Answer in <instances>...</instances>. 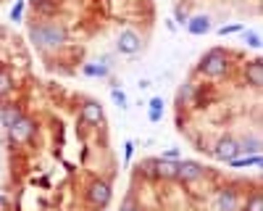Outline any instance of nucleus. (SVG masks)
Listing matches in <instances>:
<instances>
[{
  "instance_id": "1",
  "label": "nucleus",
  "mask_w": 263,
  "mask_h": 211,
  "mask_svg": "<svg viewBox=\"0 0 263 211\" xmlns=\"http://www.w3.org/2000/svg\"><path fill=\"white\" fill-rule=\"evenodd\" d=\"M29 42L40 53L61 50L69 42V32L58 21H42V24H29Z\"/></svg>"
},
{
  "instance_id": "2",
  "label": "nucleus",
  "mask_w": 263,
  "mask_h": 211,
  "mask_svg": "<svg viewBox=\"0 0 263 211\" xmlns=\"http://www.w3.org/2000/svg\"><path fill=\"white\" fill-rule=\"evenodd\" d=\"M232 72V56L224 48H211L197 61V74L205 79H224Z\"/></svg>"
},
{
  "instance_id": "3",
  "label": "nucleus",
  "mask_w": 263,
  "mask_h": 211,
  "mask_svg": "<svg viewBox=\"0 0 263 211\" xmlns=\"http://www.w3.org/2000/svg\"><path fill=\"white\" fill-rule=\"evenodd\" d=\"M84 198H87V203H92V206L103 208V206L111 203V198H114V187H111V182H108V180L95 177V180L87 182V187H84Z\"/></svg>"
},
{
  "instance_id": "4",
  "label": "nucleus",
  "mask_w": 263,
  "mask_h": 211,
  "mask_svg": "<svg viewBox=\"0 0 263 211\" xmlns=\"http://www.w3.org/2000/svg\"><path fill=\"white\" fill-rule=\"evenodd\" d=\"M205 177H208V166H203L200 161H192V159H179L177 161V182L192 185V182H200Z\"/></svg>"
},
{
  "instance_id": "5",
  "label": "nucleus",
  "mask_w": 263,
  "mask_h": 211,
  "mask_svg": "<svg viewBox=\"0 0 263 211\" xmlns=\"http://www.w3.org/2000/svg\"><path fill=\"white\" fill-rule=\"evenodd\" d=\"M145 50V37L137 32V29H121L119 37H116V53L121 56H137Z\"/></svg>"
},
{
  "instance_id": "6",
  "label": "nucleus",
  "mask_w": 263,
  "mask_h": 211,
  "mask_svg": "<svg viewBox=\"0 0 263 211\" xmlns=\"http://www.w3.org/2000/svg\"><path fill=\"white\" fill-rule=\"evenodd\" d=\"M8 140L11 143H16V145H24V143H29L32 137H34V132H37V121L32 119V116H21L13 127H8Z\"/></svg>"
},
{
  "instance_id": "7",
  "label": "nucleus",
  "mask_w": 263,
  "mask_h": 211,
  "mask_svg": "<svg viewBox=\"0 0 263 211\" xmlns=\"http://www.w3.org/2000/svg\"><path fill=\"white\" fill-rule=\"evenodd\" d=\"M211 156L216 159V161H232V159H237L239 156V143H237V137H232V135H224V137H218L216 143H213V148H211Z\"/></svg>"
},
{
  "instance_id": "8",
  "label": "nucleus",
  "mask_w": 263,
  "mask_h": 211,
  "mask_svg": "<svg viewBox=\"0 0 263 211\" xmlns=\"http://www.w3.org/2000/svg\"><path fill=\"white\" fill-rule=\"evenodd\" d=\"M239 193L234 187H218L213 193V208L216 211H239Z\"/></svg>"
},
{
  "instance_id": "9",
  "label": "nucleus",
  "mask_w": 263,
  "mask_h": 211,
  "mask_svg": "<svg viewBox=\"0 0 263 211\" xmlns=\"http://www.w3.org/2000/svg\"><path fill=\"white\" fill-rule=\"evenodd\" d=\"M103 119H105V111H103L100 100H87L79 109V124L98 127V124H103Z\"/></svg>"
},
{
  "instance_id": "10",
  "label": "nucleus",
  "mask_w": 263,
  "mask_h": 211,
  "mask_svg": "<svg viewBox=\"0 0 263 211\" xmlns=\"http://www.w3.org/2000/svg\"><path fill=\"white\" fill-rule=\"evenodd\" d=\"M184 29H187L192 37H205V34L213 32V19H211L208 13H192Z\"/></svg>"
},
{
  "instance_id": "11",
  "label": "nucleus",
  "mask_w": 263,
  "mask_h": 211,
  "mask_svg": "<svg viewBox=\"0 0 263 211\" xmlns=\"http://www.w3.org/2000/svg\"><path fill=\"white\" fill-rule=\"evenodd\" d=\"M111 69H114L111 58L82 63V74H84V77H90V79H108V77H111Z\"/></svg>"
},
{
  "instance_id": "12",
  "label": "nucleus",
  "mask_w": 263,
  "mask_h": 211,
  "mask_svg": "<svg viewBox=\"0 0 263 211\" xmlns=\"http://www.w3.org/2000/svg\"><path fill=\"white\" fill-rule=\"evenodd\" d=\"M242 77H245V84H250L253 90H260V84H263V61H260V58L245 61Z\"/></svg>"
},
{
  "instance_id": "13",
  "label": "nucleus",
  "mask_w": 263,
  "mask_h": 211,
  "mask_svg": "<svg viewBox=\"0 0 263 211\" xmlns=\"http://www.w3.org/2000/svg\"><path fill=\"white\" fill-rule=\"evenodd\" d=\"M156 177L158 182H177V161L156 156Z\"/></svg>"
},
{
  "instance_id": "14",
  "label": "nucleus",
  "mask_w": 263,
  "mask_h": 211,
  "mask_svg": "<svg viewBox=\"0 0 263 211\" xmlns=\"http://www.w3.org/2000/svg\"><path fill=\"white\" fill-rule=\"evenodd\" d=\"M21 116H24L21 106H16V103H3V106H0V124H3L6 130H8V127H13Z\"/></svg>"
},
{
  "instance_id": "15",
  "label": "nucleus",
  "mask_w": 263,
  "mask_h": 211,
  "mask_svg": "<svg viewBox=\"0 0 263 211\" xmlns=\"http://www.w3.org/2000/svg\"><path fill=\"white\" fill-rule=\"evenodd\" d=\"M163 114H166L163 98H161V95H153V98L147 100V119H150L153 124H158V121H163Z\"/></svg>"
},
{
  "instance_id": "16",
  "label": "nucleus",
  "mask_w": 263,
  "mask_h": 211,
  "mask_svg": "<svg viewBox=\"0 0 263 211\" xmlns=\"http://www.w3.org/2000/svg\"><path fill=\"white\" fill-rule=\"evenodd\" d=\"M195 95H197V82H195V79H187L182 87H179V93H177V103H179V106L195 103Z\"/></svg>"
},
{
  "instance_id": "17",
  "label": "nucleus",
  "mask_w": 263,
  "mask_h": 211,
  "mask_svg": "<svg viewBox=\"0 0 263 211\" xmlns=\"http://www.w3.org/2000/svg\"><path fill=\"white\" fill-rule=\"evenodd\" d=\"M227 166H232V169H250V166H260V153H250V156H237V159L227 161Z\"/></svg>"
},
{
  "instance_id": "18",
  "label": "nucleus",
  "mask_w": 263,
  "mask_h": 211,
  "mask_svg": "<svg viewBox=\"0 0 263 211\" xmlns=\"http://www.w3.org/2000/svg\"><path fill=\"white\" fill-rule=\"evenodd\" d=\"M237 143H239V156H250V153H260V137H258V135L242 137V140H237Z\"/></svg>"
},
{
  "instance_id": "19",
  "label": "nucleus",
  "mask_w": 263,
  "mask_h": 211,
  "mask_svg": "<svg viewBox=\"0 0 263 211\" xmlns=\"http://www.w3.org/2000/svg\"><path fill=\"white\" fill-rule=\"evenodd\" d=\"M13 87H16L13 72L6 69V66H0V98H6L8 93H13Z\"/></svg>"
},
{
  "instance_id": "20",
  "label": "nucleus",
  "mask_w": 263,
  "mask_h": 211,
  "mask_svg": "<svg viewBox=\"0 0 263 211\" xmlns=\"http://www.w3.org/2000/svg\"><path fill=\"white\" fill-rule=\"evenodd\" d=\"M239 211H263V198H260L258 190H253V193L239 203Z\"/></svg>"
},
{
  "instance_id": "21",
  "label": "nucleus",
  "mask_w": 263,
  "mask_h": 211,
  "mask_svg": "<svg viewBox=\"0 0 263 211\" xmlns=\"http://www.w3.org/2000/svg\"><path fill=\"white\" fill-rule=\"evenodd\" d=\"M140 174H142L145 180H150V182H158V177H156V156L142 159V164H140Z\"/></svg>"
},
{
  "instance_id": "22",
  "label": "nucleus",
  "mask_w": 263,
  "mask_h": 211,
  "mask_svg": "<svg viewBox=\"0 0 263 211\" xmlns=\"http://www.w3.org/2000/svg\"><path fill=\"white\" fill-rule=\"evenodd\" d=\"M32 8L40 13V16H53L58 11L55 3H50V0H32Z\"/></svg>"
},
{
  "instance_id": "23",
  "label": "nucleus",
  "mask_w": 263,
  "mask_h": 211,
  "mask_svg": "<svg viewBox=\"0 0 263 211\" xmlns=\"http://www.w3.org/2000/svg\"><path fill=\"white\" fill-rule=\"evenodd\" d=\"M111 100L119 106L121 111H126V109H129V98H126V93L119 87V84H111Z\"/></svg>"
},
{
  "instance_id": "24",
  "label": "nucleus",
  "mask_w": 263,
  "mask_h": 211,
  "mask_svg": "<svg viewBox=\"0 0 263 211\" xmlns=\"http://www.w3.org/2000/svg\"><path fill=\"white\" fill-rule=\"evenodd\" d=\"M190 8H184L182 3H177V6H174V21H177V24L179 27H187V21H190Z\"/></svg>"
},
{
  "instance_id": "25",
  "label": "nucleus",
  "mask_w": 263,
  "mask_h": 211,
  "mask_svg": "<svg viewBox=\"0 0 263 211\" xmlns=\"http://www.w3.org/2000/svg\"><path fill=\"white\" fill-rule=\"evenodd\" d=\"M242 40H245V45L253 48V50H260V34L253 32V29H242Z\"/></svg>"
},
{
  "instance_id": "26",
  "label": "nucleus",
  "mask_w": 263,
  "mask_h": 211,
  "mask_svg": "<svg viewBox=\"0 0 263 211\" xmlns=\"http://www.w3.org/2000/svg\"><path fill=\"white\" fill-rule=\"evenodd\" d=\"M24 8H27L24 0H16V6L11 8V21H21V19H24Z\"/></svg>"
},
{
  "instance_id": "27",
  "label": "nucleus",
  "mask_w": 263,
  "mask_h": 211,
  "mask_svg": "<svg viewBox=\"0 0 263 211\" xmlns=\"http://www.w3.org/2000/svg\"><path fill=\"white\" fill-rule=\"evenodd\" d=\"M119 211H145V208H142L135 198H132V196H126V198L121 201V208H119Z\"/></svg>"
},
{
  "instance_id": "28",
  "label": "nucleus",
  "mask_w": 263,
  "mask_h": 211,
  "mask_svg": "<svg viewBox=\"0 0 263 211\" xmlns=\"http://www.w3.org/2000/svg\"><path fill=\"white\" fill-rule=\"evenodd\" d=\"M242 29H245L242 24H224V27H218V34L229 37V34H237V32H242Z\"/></svg>"
},
{
  "instance_id": "29",
  "label": "nucleus",
  "mask_w": 263,
  "mask_h": 211,
  "mask_svg": "<svg viewBox=\"0 0 263 211\" xmlns=\"http://www.w3.org/2000/svg\"><path fill=\"white\" fill-rule=\"evenodd\" d=\"M132 156H135V143L126 140V143H124V164H129V161H132Z\"/></svg>"
},
{
  "instance_id": "30",
  "label": "nucleus",
  "mask_w": 263,
  "mask_h": 211,
  "mask_svg": "<svg viewBox=\"0 0 263 211\" xmlns=\"http://www.w3.org/2000/svg\"><path fill=\"white\" fill-rule=\"evenodd\" d=\"M161 159H168V161H179L182 159V153H179V148H168V151H163V156Z\"/></svg>"
}]
</instances>
